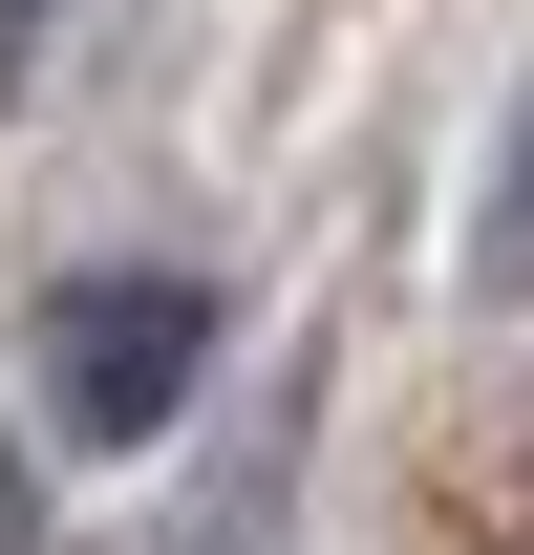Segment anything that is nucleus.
<instances>
[{"mask_svg": "<svg viewBox=\"0 0 534 555\" xmlns=\"http://www.w3.org/2000/svg\"><path fill=\"white\" fill-rule=\"evenodd\" d=\"M193 363H214V299L171 257H107V278L43 299V427H65V449H171Z\"/></svg>", "mask_w": 534, "mask_h": 555, "instance_id": "obj_1", "label": "nucleus"}, {"mask_svg": "<svg viewBox=\"0 0 534 555\" xmlns=\"http://www.w3.org/2000/svg\"><path fill=\"white\" fill-rule=\"evenodd\" d=\"M470 278H492V299H534V107L492 129V235H470Z\"/></svg>", "mask_w": 534, "mask_h": 555, "instance_id": "obj_2", "label": "nucleus"}, {"mask_svg": "<svg viewBox=\"0 0 534 555\" xmlns=\"http://www.w3.org/2000/svg\"><path fill=\"white\" fill-rule=\"evenodd\" d=\"M43 22H65V0H0V86H22V65H43Z\"/></svg>", "mask_w": 534, "mask_h": 555, "instance_id": "obj_3", "label": "nucleus"}]
</instances>
